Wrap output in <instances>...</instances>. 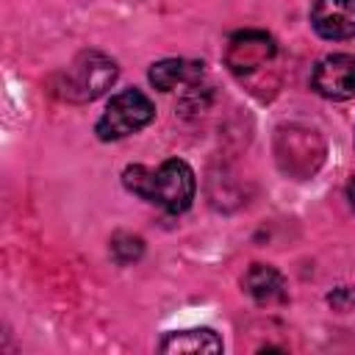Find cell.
<instances>
[{
    "label": "cell",
    "instance_id": "1",
    "mask_svg": "<svg viewBox=\"0 0 355 355\" xmlns=\"http://www.w3.org/2000/svg\"><path fill=\"white\" fill-rule=\"evenodd\" d=\"M122 183L130 194H136L169 214L186 211L194 200V186H197L191 166L180 158H169L158 169L144 166V164H130L122 172Z\"/></svg>",
    "mask_w": 355,
    "mask_h": 355
},
{
    "label": "cell",
    "instance_id": "2",
    "mask_svg": "<svg viewBox=\"0 0 355 355\" xmlns=\"http://www.w3.org/2000/svg\"><path fill=\"white\" fill-rule=\"evenodd\" d=\"M116 72L119 69L114 58L97 50H86L61 75L58 94L69 103H92L100 94H105V89H111V83L116 80Z\"/></svg>",
    "mask_w": 355,
    "mask_h": 355
},
{
    "label": "cell",
    "instance_id": "3",
    "mask_svg": "<svg viewBox=\"0 0 355 355\" xmlns=\"http://www.w3.org/2000/svg\"><path fill=\"white\" fill-rule=\"evenodd\" d=\"M153 119H155V105L150 103V97L139 89H122L108 100L105 111L94 125V133L100 141H116L147 128Z\"/></svg>",
    "mask_w": 355,
    "mask_h": 355
},
{
    "label": "cell",
    "instance_id": "4",
    "mask_svg": "<svg viewBox=\"0 0 355 355\" xmlns=\"http://www.w3.org/2000/svg\"><path fill=\"white\" fill-rule=\"evenodd\" d=\"M311 86L316 94L327 100H349L355 97V55L333 53L324 55L311 75Z\"/></svg>",
    "mask_w": 355,
    "mask_h": 355
},
{
    "label": "cell",
    "instance_id": "5",
    "mask_svg": "<svg viewBox=\"0 0 355 355\" xmlns=\"http://www.w3.org/2000/svg\"><path fill=\"white\" fill-rule=\"evenodd\" d=\"M272 55H275V39L269 33H263V31H239L227 44L225 61L236 75H247V72L263 67L266 61H272Z\"/></svg>",
    "mask_w": 355,
    "mask_h": 355
},
{
    "label": "cell",
    "instance_id": "6",
    "mask_svg": "<svg viewBox=\"0 0 355 355\" xmlns=\"http://www.w3.org/2000/svg\"><path fill=\"white\" fill-rule=\"evenodd\" d=\"M311 25L322 39L341 42L355 36V0H316Z\"/></svg>",
    "mask_w": 355,
    "mask_h": 355
},
{
    "label": "cell",
    "instance_id": "7",
    "mask_svg": "<svg viewBox=\"0 0 355 355\" xmlns=\"http://www.w3.org/2000/svg\"><path fill=\"white\" fill-rule=\"evenodd\" d=\"M147 78L158 92H172L178 86H194L202 78V64L186 58H161L150 67Z\"/></svg>",
    "mask_w": 355,
    "mask_h": 355
},
{
    "label": "cell",
    "instance_id": "8",
    "mask_svg": "<svg viewBox=\"0 0 355 355\" xmlns=\"http://www.w3.org/2000/svg\"><path fill=\"white\" fill-rule=\"evenodd\" d=\"M244 288L258 305H277L288 297L283 275L269 263H252L244 275Z\"/></svg>",
    "mask_w": 355,
    "mask_h": 355
},
{
    "label": "cell",
    "instance_id": "9",
    "mask_svg": "<svg viewBox=\"0 0 355 355\" xmlns=\"http://www.w3.org/2000/svg\"><path fill=\"white\" fill-rule=\"evenodd\" d=\"M161 352H222V338L211 327H191L166 333L158 344Z\"/></svg>",
    "mask_w": 355,
    "mask_h": 355
},
{
    "label": "cell",
    "instance_id": "10",
    "mask_svg": "<svg viewBox=\"0 0 355 355\" xmlns=\"http://www.w3.org/2000/svg\"><path fill=\"white\" fill-rule=\"evenodd\" d=\"M141 252H144V241L133 233H116L111 239V255L116 263H130V261L141 258Z\"/></svg>",
    "mask_w": 355,
    "mask_h": 355
},
{
    "label": "cell",
    "instance_id": "11",
    "mask_svg": "<svg viewBox=\"0 0 355 355\" xmlns=\"http://www.w3.org/2000/svg\"><path fill=\"white\" fill-rule=\"evenodd\" d=\"M327 300H330L333 308H338V311H349V308L355 305V288H352V286H341V288H336Z\"/></svg>",
    "mask_w": 355,
    "mask_h": 355
},
{
    "label": "cell",
    "instance_id": "12",
    "mask_svg": "<svg viewBox=\"0 0 355 355\" xmlns=\"http://www.w3.org/2000/svg\"><path fill=\"white\" fill-rule=\"evenodd\" d=\"M347 200H349V205L355 208V175H352L349 183H347Z\"/></svg>",
    "mask_w": 355,
    "mask_h": 355
}]
</instances>
